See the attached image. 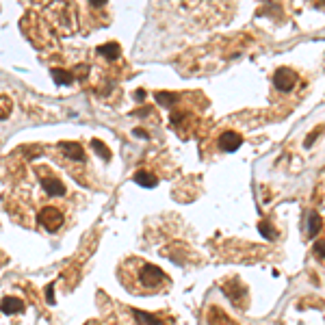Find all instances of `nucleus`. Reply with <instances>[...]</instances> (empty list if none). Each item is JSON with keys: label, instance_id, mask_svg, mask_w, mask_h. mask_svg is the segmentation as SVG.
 <instances>
[{"label": "nucleus", "instance_id": "1", "mask_svg": "<svg viewBox=\"0 0 325 325\" xmlns=\"http://www.w3.org/2000/svg\"><path fill=\"white\" fill-rule=\"evenodd\" d=\"M165 273L159 269V267H152V264H143L141 267V273H139V282L145 286V289H152L156 291L161 284H165Z\"/></svg>", "mask_w": 325, "mask_h": 325}, {"label": "nucleus", "instance_id": "2", "mask_svg": "<svg viewBox=\"0 0 325 325\" xmlns=\"http://www.w3.org/2000/svg\"><path fill=\"white\" fill-rule=\"evenodd\" d=\"M39 224L46 228V230L57 232L59 228L63 226V213L59 208H54V206H48V208H43L39 213Z\"/></svg>", "mask_w": 325, "mask_h": 325}, {"label": "nucleus", "instance_id": "3", "mask_svg": "<svg viewBox=\"0 0 325 325\" xmlns=\"http://www.w3.org/2000/svg\"><path fill=\"white\" fill-rule=\"evenodd\" d=\"M295 80H297V76H295V72H291L289 67L278 69L273 76V85H275V89H280V91H291L292 85H295Z\"/></svg>", "mask_w": 325, "mask_h": 325}, {"label": "nucleus", "instance_id": "4", "mask_svg": "<svg viewBox=\"0 0 325 325\" xmlns=\"http://www.w3.org/2000/svg\"><path fill=\"white\" fill-rule=\"evenodd\" d=\"M243 139L238 132H232V130H228V132H224L219 137V148L224 152H236L238 148H241Z\"/></svg>", "mask_w": 325, "mask_h": 325}, {"label": "nucleus", "instance_id": "5", "mask_svg": "<svg viewBox=\"0 0 325 325\" xmlns=\"http://www.w3.org/2000/svg\"><path fill=\"white\" fill-rule=\"evenodd\" d=\"M41 187H43V191L50 195H65V184L57 176H52V173L41 176Z\"/></svg>", "mask_w": 325, "mask_h": 325}, {"label": "nucleus", "instance_id": "6", "mask_svg": "<svg viewBox=\"0 0 325 325\" xmlns=\"http://www.w3.org/2000/svg\"><path fill=\"white\" fill-rule=\"evenodd\" d=\"M61 152L65 154V159L69 161H85V150L80 143H74V141H67V143H61Z\"/></svg>", "mask_w": 325, "mask_h": 325}, {"label": "nucleus", "instance_id": "7", "mask_svg": "<svg viewBox=\"0 0 325 325\" xmlns=\"http://www.w3.org/2000/svg\"><path fill=\"white\" fill-rule=\"evenodd\" d=\"M0 310L4 314H18L24 310V301L20 297H4L2 303H0Z\"/></svg>", "mask_w": 325, "mask_h": 325}, {"label": "nucleus", "instance_id": "8", "mask_svg": "<svg viewBox=\"0 0 325 325\" xmlns=\"http://www.w3.org/2000/svg\"><path fill=\"white\" fill-rule=\"evenodd\" d=\"M321 228H323L321 217H319L317 213H308V228H306L308 236H317L319 232H321Z\"/></svg>", "mask_w": 325, "mask_h": 325}, {"label": "nucleus", "instance_id": "9", "mask_svg": "<svg viewBox=\"0 0 325 325\" xmlns=\"http://www.w3.org/2000/svg\"><path fill=\"white\" fill-rule=\"evenodd\" d=\"M132 180L137 182L139 187H145V189L156 187V182H159V180H156V176H152V173H148V171H137Z\"/></svg>", "mask_w": 325, "mask_h": 325}, {"label": "nucleus", "instance_id": "10", "mask_svg": "<svg viewBox=\"0 0 325 325\" xmlns=\"http://www.w3.org/2000/svg\"><path fill=\"white\" fill-rule=\"evenodd\" d=\"M119 52H122V48H119V43H115V41L104 43V46L98 48V54H102L104 59H117Z\"/></svg>", "mask_w": 325, "mask_h": 325}, {"label": "nucleus", "instance_id": "11", "mask_svg": "<svg viewBox=\"0 0 325 325\" xmlns=\"http://www.w3.org/2000/svg\"><path fill=\"white\" fill-rule=\"evenodd\" d=\"M208 319H210V325H236L230 317H228L226 312L217 310V308H213V310H210V317H208Z\"/></svg>", "mask_w": 325, "mask_h": 325}, {"label": "nucleus", "instance_id": "12", "mask_svg": "<svg viewBox=\"0 0 325 325\" xmlns=\"http://www.w3.org/2000/svg\"><path fill=\"white\" fill-rule=\"evenodd\" d=\"M50 74H52L54 85H69V83H72V80H74L72 72H65V69H59V67H54Z\"/></svg>", "mask_w": 325, "mask_h": 325}, {"label": "nucleus", "instance_id": "13", "mask_svg": "<svg viewBox=\"0 0 325 325\" xmlns=\"http://www.w3.org/2000/svg\"><path fill=\"white\" fill-rule=\"evenodd\" d=\"M13 111V102L9 100L7 96H0V119H7Z\"/></svg>", "mask_w": 325, "mask_h": 325}, {"label": "nucleus", "instance_id": "14", "mask_svg": "<svg viewBox=\"0 0 325 325\" xmlns=\"http://www.w3.org/2000/svg\"><path fill=\"white\" fill-rule=\"evenodd\" d=\"M176 100H178V96H176V94H165V91L156 94V102H159L161 106H167V108H169V106H171Z\"/></svg>", "mask_w": 325, "mask_h": 325}, {"label": "nucleus", "instance_id": "15", "mask_svg": "<svg viewBox=\"0 0 325 325\" xmlns=\"http://www.w3.org/2000/svg\"><path fill=\"white\" fill-rule=\"evenodd\" d=\"M134 317H137L141 323H148V325H159V323H161L159 319H154V317H152V314H148V312H141V310H134Z\"/></svg>", "mask_w": 325, "mask_h": 325}, {"label": "nucleus", "instance_id": "16", "mask_svg": "<svg viewBox=\"0 0 325 325\" xmlns=\"http://www.w3.org/2000/svg\"><path fill=\"white\" fill-rule=\"evenodd\" d=\"M94 150L98 152V154H102V156H104V159H111V150H108L106 148V145L104 143H102V141H94Z\"/></svg>", "mask_w": 325, "mask_h": 325}, {"label": "nucleus", "instance_id": "17", "mask_svg": "<svg viewBox=\"0 0 325 325\" xmlns=\"http://www.w3.org/2000/svg\"><path fill=\"white\" fill-rule=\"evenodd\" d=\"M258 230H260V234H262L264 238H269V241H273V238H275V232L271 230V226H269V224H264V221L258 226Z\"/></svg>", "mask_w": 325, "mask_h": 325}, {"label": "nucleus", "instance_id": "18", "mask_svg": "<svg viewBox=\"0 0 325 325\" xmlns=\"http://www.w3.org/2000/svg\"><path fill=\"white\" fill-rule=\"evenodd\" d=\"M323 132V126H319L317 130H312V132L310 134H308V137H306V148H310V145L314 143V139H317L319 137V134H321Z\"/></svg>", "mask_w": 325, "mask_h": 325}, {"label": "nucleus", "instance_id": "19", "mask_svg": "<svg viewBox=\"0 0 325 325\" xmlns=\"http://www.w3.org/2000/svg\"><path fill=\"white\" fill-rule=\"evenodd\" d=\"M314 252H317L319 258L325 260V241H317V243H314Z\"/></svg>", "mask_w": 325, "mask_h": 325}, {"label": "nucleus", "instance_id": "20", "mask_svg": "<svg viewBox=\"0 0 325 325\" xmlns=\"http://www.w3.org/2000/svg\"><path fill=\"white\" fill-rule=\"evenodd\" d=\"M46 299H48V303H54V284H50L46 289Z\"/></svg>", "mask_w": 325, "mask_h": 325}]
</instances>
